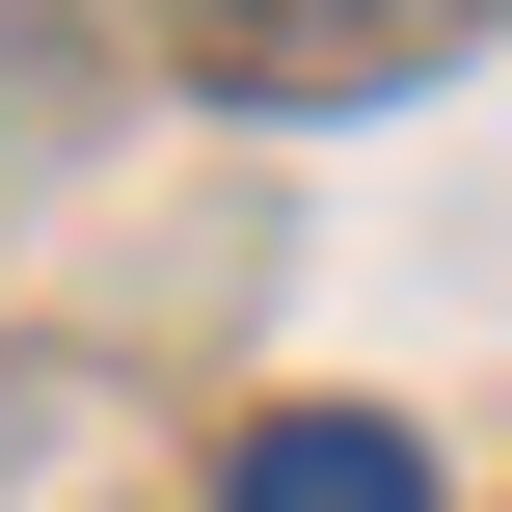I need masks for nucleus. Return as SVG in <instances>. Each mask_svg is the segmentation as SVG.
Wrapping results in <instances>:
<instances>
[{
	"instance_id": "f257e3e1",
	"label": "nucleus",
	"mask_w": 512,
	"mask_h": 512,
	"mask_svg": "<svg viewBox=\"0 0 512 512\" xmlns=\"http://www.w3.org/2000/svg\"><path fill=\"white\" fill-rule=\"evenodd\" d=\"M216 512H432V459H405L378 405H270V432L216 459Z\"/></svg>"
}]
</instances>
